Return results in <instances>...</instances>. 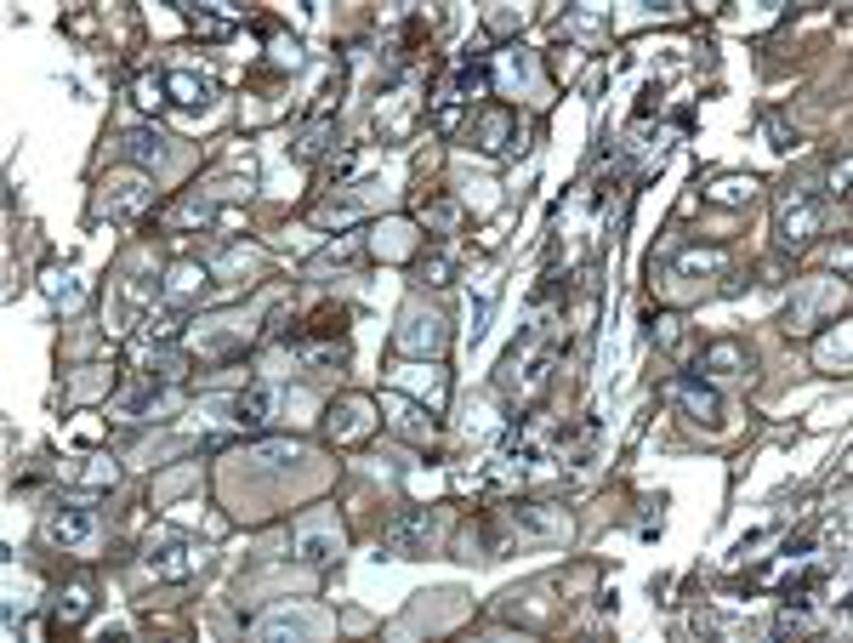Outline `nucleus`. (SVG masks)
<instances>
[{"label": "nucleus", "mask_w": 853, "mask_h": 643, "mask_svg": "<svg viewBox=\"0 0 853 643\" xmlns=\"http://www.w3.org/2000/svg\"><path fill=\"white\" fill-rule=\"evenodd\" d=\"M398 354H444V342H449V331H444V319L438 313H421V308H410L405 313V325H398Z\"/></svg>", "instance_id": "nucleus-14"}, {"label": "nucleus", "mask_w": 853, "mask_h": 643, "mask_svg": "<svg viewBox=\"0 0 853 643\" xmlns=\"http://www.w3.org/2000/svg\"><path fill=\"white\" fill-rule=\"evenodd\" d=\"M250 632L268 638V643H280V638H319L324 632V615H313V609H273Z\"/></svg>", "instance_id": "nucleus-15"}, {"label": "nucleus", "mask_w": 853, "mask_h": 643, "mask_svg": "<svg viewBox=\"0 0 853 643\" xmlns=\"http://www.w3.org/2000/svg\"><path fill=\"white\" fill-rule=\"evenodd\" d=\"M751 194H757V177H751V171H722V177L706 188V200H717V206H751Z\"/></svg>", "instance_id": "nucleus-23"}, {"label": "nucleus", "mask_w": 853, "mask_h": 643, "mask_svg": "<svg viewBox=\"0 0 853 643\" xmlns=\"http://www.w3.org/2000/svg\"><path fill=\"white\" fill-rule=\"evenodd\" d=\"M558 450H564V433H558V422L552 416H523V422L507 433V461L518 467V473H530L535 461H558Z\"/></svg>", "instance_id": "nucleus-4"}, {"label": "nucleus", "mask_w": 853, "mask_h": 643, "mask_svg": "<svg viewBox=\"0 0 853 643\" xmlns=\"http://www.w3.org/2000/svg\"><path fill=\"white\" fill-rule=\"evenodd\" d=\"M814 632V598H786L780 615H774V638H802Z\"/></svg>", "instance_id": "nucleus-25"}, {"label": "nucleus", "mask_w": 853, "mask_h": 643, "mask_svg": "<svg viewBox=\"0 0 853 643\" xmlns=\"http://www.w3.org/2000/svg\"><path fill=\"white\" fill-rule=\"evenodd\" d=\"M273 416H285V387H268V382H245L234 399H228V422L245 433H262Z\"/></svg>", "instance_id": "nucleus-7"}, {"label": "nucleus", "mask_w": 853, "mask_h": 643, "mask_svg": "<svg viewBox=\"0 0 853 643\" xmlns=\"http://www.w3.org/2000/svg\"><path fill=\"white\" fill-rule=\"evenodd\" d=\"M177 325H183V313H177V302H148V308H137L132 313V331L143 336V342H171L177 336Z\"/></svg>", "instance_id": "nucleus-18"}, {"label": "nucleus", "mask_w": 853, "mask_h": 643, "mask_svg": "<svg viewBox=\"0 0 853 643\" xmlns=\"http://www.w3.org/2000/svg\"><path fill=\"white\" fill-rule=\"evenodd\" d=\"M359 217H364V206L354 200V194H342V200H324V206L313 211L319 228H347V222H359Z\"/></svg>", "instance_id": "nucleus-30"}, {"label": "nucleus", "mask_w": 853, "mask_h": 643, "mask_svg": "<svg viewBox=\"0 0 853 643\" xmlns=\"http://www.w3.org/2000/svg\"><path fill=\"white\" fill-rule=\"evenodd\" d=\"M722 268H729V257H722L717 245H706V251H700V245H689V251L677 257V274H722Z\"/></svg>", "instance_id": "nucleus-31"}, {"label": "nucleus", "mask_w": 853, "mask_h": 643, "mask_svg": "<svg viewBox=\"0 0 853 643\" xmlns=\"http://www.w3.org/2000/svg\"><path fill=\"white\" fill-rule=\"evenodd\" d=\"M46 296H52V302H63V308H74V302H81V280H74V274H58V268H52V274H46Z\"/></svg>", "instance_id": "nucleus-33"}, {"label": "nucleus", "mask_w": 853, "mask_h": 643, "mask_svg": "<svg viewBox=\"0 0 853 643\" xmlns=\"http://www.w3.org/2000/svg\"><path fill=\"white\" fill-rule=\"evenodd\" d=\"M666 399L683 405V416H694V422L722 428V399H717L706 382H700V370H694V376H671V382H666Z\"/></svg>", "instance_id": "nucleus-13"}, {"label": "nucleus", "mask_w": 853, "mask_h": 643, "mask_svg": "<svg viewBox=\"0 0 853 643\" xmlns=\"http://www.w3.org/2000/svg\"><path fill=\"white\" fill-rule=\"evenodd\" d=\"M375 422H382V405L364 399V393H342V399L324 410V433L336 444H364L375 433Z\"/></svg>", "instance_id": "nucleus-5"}, {"label": "nucleus", "mask_w": 853, "mask_h": 643, "mask_svg": "<svg viewBox=\"0 0 853 643\" xmlns=\"http://www.w3.org/2000/svg\"><path fill=\"white\" fill-rule=\"evenodd\" d=\"M382 541H387L393 558H416V553H426L438 541V518L433 512H398Z\"/></svg>", "instance_id": "nucleus-12"}, {"label": "nucleus", "mask_w": 853, "mask_h": 643, "mask_svg": "<svg viewBox=\"0 0 853 643\" xmlns=\"http://www.w3.org/2000/svg\"><path fill=\"white\" fill-rule=\"evenodd\" d=\"M837 308H842V280H808V285L796 290V302H791L786 331L791 336H808V331H819V319L837 313Z\"/></svg>", "instance_id": "nucleus-8"}, {"label": "nucleus", "mask_w": 853, "mask_h": 643, "mask_svg": "<svg viewBox=\"0 0 853 643\" xmlns=\"http://www.w3.org/2000/svg\"><path fill=\"white\" fill-rule=\"evenodd\" d=\"M165 97H171V103H183V109H206L211 103V81H206V74H194V69H171L165 74Z\"/></svg>", "instance_id": "nucleus-19"}, {"label": "nucleus", "mask_w": 853, "mask_h": 643, "mask_svg": "<svg viewBox=\"0 0 853 643\" xmlns=\"http://www.w3.org/2000/svg\"><path fill=\"white\" fill-rule=\"evenodd\" d=\"M257 461H268V467H290V461H302L308 456V444L302 438H257V444H245Z\"/></svg>", "instance_id": "nucleus-26"}, {"label": "nucleus", "mask_w": 853, "mask_h": 643, "mask_svg": "<svg viewBox=\"0 0 853 643\" xmlns=\"http://www.w3.org/2000/svg\"><path fill=\"white\" fill-rule=\"evenodd\" d=\"M114 479H120L114 461H91V467H86V490H103V484H114Z\"/></svg>", "instance_id": "nucleus-35"}, {"label": "nucleus", "mask_w": 853, "mask_h": 643, "mask_svg": "<svg viewBox=\"0 0 853 643\" xmlns=\"http://www.w3.org/2000/svg\"><path fill=\"white\" fill-rule=\"evenodd\" d=\"M472 137H479L484 154H507V143H512V114H507V109H484L479 126H472Z\"/></svg>", "instance_id": "nucleus-21"}, {"label": "nucleus", "mask_w": 853, "mask_h": 643, "mask_svg": "<svg viewBox=\"0 0 853 643\" xmlns=\"http://www.w3.org/2000/svg\"><path fill=\"white\" fill-rule=\"evenodd\" d=\"M416 280L433 285V290H444L449 280H456V257H449V251H421V257H416Z\"/></svg>", "instance_id": "nucleus-28"}, {"label": "nucleus", "mask_w": 853, "mask_h": 643, "mask_svg": "<svg viewBox=\"0 0 853 643\" xmlns=\"http://www.w3.org/2000/svg\"><path fill=\"white\" fill-rule=\"evenodd\" d=\"M393 387H398V393L410 387V399H421L426 410H438V405L449 399V376H444L438 364H405V370L393 376Z\"/></svg>", "instance_id": "nucleus-16"}, {"label": "nucleus", "mask_w": 853, "mask_h": 643, "mask_svg": "<svg viewBox=\"0 0 853 643\" xmlns=\"http://www.w3.org/2000/svg\"><path fill=\"white\" fill-rule=\"evenodd\" d=\"M331 143H336V120L313 114L302 126V137H296V160H324V154H331Z\"/></svg>", "instance_id": "nucleus-22"}, {"label": "nucleus", "mask_w": 853, "mask_h": 643, "mask_svg": "<svg viewBox=\"0 0 853 643\" xmlns=\"http://www.w3.org/2000/svg\"><path fill=\"white\" fill-rule=\"evenodd\" d=\"M416 217H421L433 234H449V228L461 222V206L449 200V194H421V200H416Z\"/></svg>", "instance_id": "nucleus-24"}, {"label": "nucleus", "mask_w": 853, "mask_h": 643, "mask_svg": "<svg viewBox=\"0 0 853 643\" xmlns=\"http://www.w3.org/2000/svg\"><path fill=\"white\" fill-rule=\"evenodd\" d=\"M342 553V530L331 512H308L302 524H296V558L302 564H336Z\"/></svg>", "instance_id": "nucleus-11"}, {"label": "nucleus", "mask_w": 853, "mask_h": 643, "mask_svg": "<svg viewBox=\"0 0 853 643\" xmlns=\"http://www.w3.org/2000/svg\"><path fill=\"white\" fill-rule=\"evenodd\" d=\"M137 103H143V109H160V103H165V81H160V86H154V81H137Z\"/></svg>", "instance_id": "nucleus-36"}, {"label": "nucleus", "mask_w": 853, "mask_h": 643, "mask_svg": "<svg viewBox=\"0 0 853 643\" xmlns=\"http://www.w3.org/2000/svg\"><path fill=\"white\" fill-rule=\"evenodd\" d=\"M479 535L490 541V553H512V541H558V535H569V512L552 507V502H512V507H495Z\"/></svg>", "instance_id": "nucleus-1"}, {"label": "nucleus", "mask_w": 853, "mask_h": 643, "mask_svg": "<svg viewBox=\"0 0 853 643\" xmlns=\"http://www.w3.org/2000/svg\"><path fill=\"white\" fill-rule=\"evenodd\" d=\"M125 154H132L137 165H165L171 148H165V137H160L154 126H137L132 137H125Z\"/></svg>", "instance_id": "nucleus-27"}, {"label": "nucleus", "mask_w": 853, "mask_h": 643, "mask_svg": "<svg viewBox=\"0 0 853 643\" xmlns=\"http://www.w3.org/2000/svg\"><path fill=\"white\" fill-rule=\"evenodd\" d=\"M199 564H206V547L177 524H154V535L143 541V570L154 581H188Z\"/></svg>", "instance_id": "nucleus-2"}, {"label": "nucleus", "mask_w": 853, "mask_h": 643, "mask_svg": "<svg viewBox=\"0 0 853 643\" xmlns=\"http://www.w3.org/2000/svg\"><path fill=\"white\" fill-rule=\"evenodd\" d=\"M58 615L74 627V621H86L91 615V581L81 576V581H69V592H63V604H58Z\"/></svg>", "instance_id": "nucleus-32"}, {"label": "nucleus", "mask_w": 853, "mask_h": 643, "mask_svg": "<svg viewBox=\"0 0 853 643\" xmlns=\"http://www.w3.org/2000/svg\"><path fill=\"white\" fill-rule=\"evenodd\" d=\"M461 433H467V438H490V433H495L490 405H472V410H467V422H461Z\"/></svg>", "instance_id": "nucleus-34"}, {"label": "nucleus", "mask_w": 853, "mask_h": 643, "mask_svg": "<svg viewBox=\"0 0 853 643\" xmlns=\"http://www.w3.org/2000/svg\"><path fill=\"white\" fill-rule=\"evenodd\" d=\"M97 535H103V524H97V512L86 502H69V507H58L52 518H46V541L63 547V553H91Z\"/></svg>", "instance_id": "nucleus-6"}, {"label": "nucleus", "mask_w": 853, "mask_h": 643, "mask_svg": "<svg viewBox=\"0 0 853 643\" xmlns=\"http://www.w3.org/2000/svg\"><path fill=\"white\" fill-rule=\"evenodd\" d=\"M382 416H387V428H393L398 438H410V444H433V410H426L421 399H410V393L387 387V393H382Z\"/></svg>", "instance_id": "nucleus-9"}, {"label": "nucleus", "mask_w": 853, "mask_h": 643, "mask_svg": "<svg viewBox=\"0 0 853 643\" xmlns=\"http://www.w3.org/2000/svg\"><path fill=\"white\" fill-rule=\"evenodd\" d=\"M518 23H523V12H490V29H495V35H512Z\"/></svg>", "instance_id": "nucleus-38"}, {"label": "nucleus", "mask_w": 853, "mask_h": 643, "mask_svg": "<svg viewBox=\"0 0 853 643\" xmlns=\"http://www.w3.org/2000/svg\"><path fill=\"white\" fill-rule=\"evenodd\" d=\"M91 393H103V376L86 370V376H74V399H91Z\"/></svg>", "instance_id": "nucleus-37"}, {"label": "nucleus", "mask_w": 853, "mask_h": 643, "mask_svg": "<svg viewBox=\"0 0 853 643\" xmlns=\"http://www.w3.org/2000/svg\"><path fill=\"white\" fill-rule=\"evenodd\" d=\"M655 342H660L671 359H683V354H689V319H683V313H660V319H655Z\"/></svg>", "instance_id": "nucleus-29"}, {"label": "nucleus", "mask_w": 853, "mask_h": 643, "mask_svg": "<svg viewBox=\"0 0 853 643\" xmlns=\"http://www.w3.org/2000/svg\"><path fill=\"white\" fill-rule=\"evenodd\" d=\"M768 137H774L768 148H780V154H786V148H791V132H786V120H768Z\"/></svg>", "instance_id": "nucleus-39"}, {"label": "nucleus", "mask_w": 853, "mask_h": 643, "mask_svg": "<svg viewBox=\"0 0 853 643\" xmlns=\"http://www.w3.org/2000/svg\"><path fill=\"white\" fill-rule=\"evenodd\" d=\"M217 285H211V268H199V262H177L165 274V302H211Z\"/></svg>", "instance_id": "nucleus-17"}, {"label": "nucleus", "mask_w": 853, "mask_h": 643, "mask_svg": "<svg viewBox=\"0 0 853 643\" xmlns=\"http://www.w3.org/2000/svg\"><path fill=\"white\" fill-rule=\"evenodd\" d=\"M148 200H154V188H148L143 171H114V177L103 183V194H97V206H103L109 217H125V222L143 217Z\"/></svg>", "instance_id": "nucleus-10"}, {"label": "nucleus", "mask_w": 853, "mask_h": 643, "mask_svg": "<svg viewBox=\"0 0 853 643\" xmlns=\"http://www.w3.org/2000/svg\"><path fill=\"white\" fill-rule=\"evenodd\" d=\"M700 370H706V376H740V370H751V348L745 342H712V348L700 354Z\"/></svg>", "instance_id": "nucleus-20"}, {"label": "nucleus", "mask_w": 853, "mask_h": 643, "mask_svg": "<svg viewBox=\"0 0 853 643\" xmlns=\"http://www.w3.org/2000/svg\"><path fill=\"white\" fill-rule=\"evenodd\" d=\"M825 206H831V194L814 188V183H796L786 188V200H780V217H774V234H780L786 251H796V245H808L819 228H825Z\"/></svg>", "instance_id": "nucleus-3"}]
</instances>
